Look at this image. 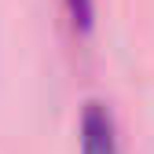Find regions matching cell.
<instances>
[{
  "mask_svg": "<svg viewBox=\"0 0 154 154\" xmlns=\"http://www.w3.org/2000/svg\"><path fill=\"white\" fill-rule=\"evenodd\" d=\"M81 154H118L114 114L103 99H85L81 110Z\"/></svg>",
  "mask_w": 154,
  "mask_h": 154,
  "instance_id": "obj_1",
  "label": "cell"
},
{
  "mask_svg": "<svg viewBox=\"0 0 154 154\" xmlns=\"http://www.w3.org/2000/svg\"><path fill=\"white\" fill-rule=\"evenodd\" d=\"M66 11L73 18L77 29H88L92 26V0H66Z\"/></svg>",
  "mask_w": 154,
  "mask_h": 154,
  "instance_id": "obj_2",
  "label": "cell"
}]
</instances>
